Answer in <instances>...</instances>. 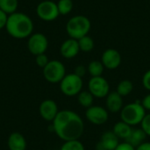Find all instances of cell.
Returning a JSON list of instances; mask_svg holds the SVG:
<instances>
[{
	"label": "cell",
	"mask_w": 150,
	"mask_h": 150,
	"mask_svg": "<svg viewBox=\"0 0 150 150\" xmlns=\"http://www.w3.org/2000/svg\"><path fill=\"white\" fill-rule=\"evenodd\" d=\"M115 150H136V148H134L133 145H131L130 143L124 142H120V144L118 145V147L115 149Z\"/></svg>",
	"instance_id": "obj_30"
},
{
	"label": "cell",
	"mask_w": 150,
	"mask_h": 150,
	"mask_svg": "<svg viewBox=\"0 0 150 150\" xmlns=\"http://www.w3.org/2000/svg\"><path fill=\"white\" fill-rule=\"evenodd\" d=\"M133 90H134V84H133L132 81H130L128 79H124L118 83L116 91L122 98H124V97L130 95L132 93Z\"/></svg>",
	"instance_id": "obj_21"
},
{
	"label": "cell",
	"mask_w": 150,
	"mask_h": 150,
	"mask_svg": "<svg viewBox=\"0 0 150 150\" xmlns=\"http://www.w3.org/2000/svg\"><path fill=\"white\" fill-rule=\"evenodd\" d=\"M59 108L56 102L53 99H46L42 101L39 107L40 117L48 122H53L59 112Z\"/></svg>",
	"instance_id": "obj_12"
},
{
	"label": "cell",
	"mask_w": 150,
	"mask_h": 150,
	"mask_svg": "<svg viewBox=\"0 0 150 150\" xmlns=\"http://www.w3.org/2000/svg\"><path fill=\"white\" fill-rule=\"evenodd\" d=\"M33 22L24 12L16 11L8 15L5 29L10 36L15 39L29 38L33 33Z\"/></svg>",
	"instance_id": "obj_2"
},
{
	"label": "cell",
	"mask_w": 150,
	"mask_h": 150,
	"mask_svg": "<svg viewBox=\"0 0 150 150\" xmlns=\"http://www.w3.org/2000/svg\"><path fill=\"white\" fill-rule=\"evenodd\" d=\"M35 62H36V64L40 68L44 69L47 66V64L49 62V59H48V57H47V55L46 54H41L36 55V57H35Z\"/></svg>",
	"instance_id": "obj_27"
},
{
	"label": "cell",
	"mask_w": 150,
	"mask_h": 150,
	"mask_svg": "<svg viewBox=\"0 0 150 150\" xmlns=\"http://www.w3.org/2000/svg\"><path fill=\"white\" fill-rule=\"evenodd\" d=\"M56 4L60 15H68L73 10L74 4L72 0H59Z\"/></svg>",
	"instance_id": "obj_24"
},
{
	"label": "cell",
	"mask_w": 150,
	"mask_h": 150,
	"mask_svg": "<svg viewBox=\"0 0 150 150\" xmlns=\"http://www.w3.org/2000/svg\"><path fill=\"white\" fill-rule=\"evenodd\" d=\"M86 72H87V68L84 65H77L74 70V73L82 78L85 76Z\"/></svg>",
	"instance_id": "obj_29"
},
{
	"label": "cell",
	"mask_w": 150,
	"mask_h": 150,
	"mask_svg": "<svg viewBox=\"0 0 150 150\" xmlns=\"http://www.w3.org/2000/svg\"><path fill=\"white\" fill-rule=\"evenodd\" d=\"M120 120L131 127L141 125L143 118L147 114L141 101L129 103L123 106L120 111Z\"/></svg>",
	"instance_id": "obj_3"
},
{
	"label": "cell",
	"mask_w": 150,
	"mask_h": 150,
	"mask_svg": "<svg viewBox=\"0 0 150 150\" xmlns=\"http://www.w3.org/2000/svg\"><path fill=\"white\" fill-rule=\"evenodd\" d=\"M146 138H147V135L142 128H135V129L133 128V131L130 136L125 142L130 143L134 148H137L139 145H141L142 143L145 142Z\"/></svg>",
	"instance_id": "obj_18"
},
{
	"label": "cell",
	"mask_w": 150,
	"mask_h": 150,
	"mask_svg": "<svg viewBox=\"0 0 150 150\" xmlns=\"http://www.w3.org/2000/svg\"><path fill=\"white\" fill-rule=\"evenodd\" d=\"M142 106L144 107V109L146 110V112H149L150 113V94H148L146 95L142 100L141 101Z\"/></svg>",
	"instance_id": "obj_31"
},
{
	"label": "cell",
	"mask_w": 150,
	"mask_h": 150,
	"mask_svg": "<svg viewBox=\"0 0 150 150\" xmlns=\"http://www.w3.org/2000/svg\"><path fill=\"white\" fill-rule=\"evenodd\" d=\"M18 5V0H0V10L7 15L17 11Z\"/></svg>",
	"instance_id": "obj_22"
},
{
	"label": "cell",
	"mask_w": 150,
	"mask_h": 150,
	"mask_svg": "<svg viewBox=\"0 0 150 150\" xmlns=\"http://www.w3.org/2000/svg\"><path fill=\"white\" fill-rule=\"evenodd\" d=\"M141 128L146 134L147 136H150V113H147L141 123Z\"/></svg>",
	"instance_id": "obj_26"
},
{
	"label": "cell",
	"mask_w": 150,
	"mask_h": 150,
	"mask_svg": "<svg viewBox=\"0 0 150 150\" xmlns=\"http://www.w3.org/2000/svg\"><path fill=\"white\" fill-rule=\"evenodd\" d=\"M60 150H85V148L79 140H73L64 142Z\"/></svg>",
	"instance_id": "obj_25"
},
{
	"label": "cell",
	"mask_w": 150,
	"mask_h": 150,
	"mask_svg": "<svg viewBox=\"0 0 150 150\" xmlns=\"http://www.w3.org/2000/svg\"><path fill=\"white\" fill-rule=\"evenodd\" d=\"M120 144V139L112 131L105 132L97 144V150H115Z\"/></svg>",
	"instance_id": "obj_13"
},
{
	"label": "cell",
	"mask_w": 150,
	"mask_h": 150,
	"mask_svg": "<svg viewBox=\"0 0 150 150\" xmlns=\"http://www.w3.org/2000/svg\"><path fill=\"white\" fill-rule=\"evenodd\" d=\"M94 97L89 91H82L77 95V101L78 104L83 106V108H89L93 105L94 102Z\"/></svg>",
	"instance_id": "obj_20"
},
{
	"label": "cell",
	"mask_w": 150,
	"mask_h": 150,
	"mask_svg": "<svg viewBox=\"0 0 150 150\" xmlns=\"http://www.w3.org/2000/svg\"><path fill=\"white\" fill-rule=\"evenodd\" d=\"M124 106L123 98L117 91H110L105 98V108L112 113L120 112Z\"/></svg>",
	"instance_id": "obj_15"
},
{
	"label": "cell",
	"mask_w": 150,
	"mask_h": 150,
	"mask_svg": "<svg viewBox=\"0 0 150 150\" xmlns=\"http://www.w3.org/2000/svg\"><path fill=\"white\" fill-rule=\"evenodd\" d=\"M48 47V40L45 34L41 33H33L27 40V48L33 55L45 54Z\"/></svg>",
	"instance_id": "obj_9"
},
{
	"label": "cell",
	"mask_w": 150,
	"mask_h": 150,
	"mask_svg": "<svg viewBox=\"0 0 150 150\" xmlns=\"http://www.w3.org/2000/svg\"><path fill=\"white\" fill-rule=\"evenodd\" d=\"M7 144L9 150H25L27 147L25 138L23 134L18 132L10 134Z\"/></svg>",
	"instance_id": "obj_16"
},
{
	"label": "cell",
	"mask_w": 150,
	"mask_h": 150,
	"mask_svg": "<svg viewBox=\"0 0 150 150\" xmlns=\"http://www.w3.org/2000/svg\"><path fill=\"white\" fill-rule=\"evenodd\" d=\"M136 150H150V142H144L141 145H139Z\"/></svg>",
	"instance_id": "obj_33"
},
{
	"label": "cell",
	"mask_w": 150,
	"mask_h": 150,
	"mask_svg": "<svg viewBox=\"0 0 150 150\" xmlns=\"http://www.w3.org/2000/svg\"><path fill=\"white\" fill-rule=\"evenodd\" d=\"M52 129L63 142L79 140L84 131V123L76 112L71 110H62L53 120Z\"/></svg>",
	"instance_id": "obj_1"
},
{
	"label": "cell",
	"mask_w": 150,
	"mask_h": 150,
	"mask_svg": "<svg viewBox=\"0 0 150 150\" xmlns=\"http://www.w3.org/2000/svg\"><path fill=\"white\" fill-rule=\"evenodd\" d=\"M142 82L143 87H144L147 91H150V69L147 70V71L144 73V75L142 76Z\"/></svg>",
	"instance_id": "obj_28"
},
{
	"label": "cell",
	"mask_w": 150,
	"mask_h": 150,
	"mask_svg": "<svg viewBox=\"0 0 150 150\" xmlns=\"http://www.w3.org/2000/svg\"><path fill=\"white\" fill-rule=\"evenodd\" d=\"M133 131V127L123 122L122 120L118 121L112 127V132L120 140H127Z\"/></svg>",
	"instance_id": "obj_17"
},
{
	"label": "cell",
	"mask_w": 150,
	"mask_h": 150,
	"mask_svg": "<svg viewBox=\"0 0 150 150\" xmlns=\"http://www.w3.org/2000/svg\"><path fill=\"white\" fill-rule=\"evenodd\" d=\"M85 118L87 120L95 126L105 124L109 120V112L105 107L100 105H92L86 109Z\"/></svg>",
	"instance_id": "obj_10"
},
{
	"label": "cell",
	"mask_w": 150,
	"mask_h": 150,
	"mask_svg": "<svg viewBox=\"0 0 150 150\" xmlns=\"http://www.w3.org/2000/svg\"><path fill=\"white\" fill-rule=\"evenodd\" d=\"M36 13L41 20L46 22L54 21L60 15L57 4L52 0L41 1L36 7Z\"/></svg>",
	"instance_id": "obj_7"
},
{
	"label": "cell",
	"mask_w": 150,
	"mask_h": 150,
	"mask_svg": "<svg viewBox=\"0 0 150 150\" xmlns=\"http://www.w3.org/2000/svg\"><path fill=\"white\" fill-rule=\"evenodd\" d=\"M83 87V82L82 77L78 76L75 73L66 74L63 79L60 83V90L66 97L77 96Z\"/></svg>",
	"instance_id": "obj_5"
},
{
	"label": "cell",
	"mask_w": 150,
	"mask_h": 150,
	"mask_svg": "<svg viewBox=\"0 0 150 150\" xmlns=\"http://www.w3.org/2000/svg\"><path fill=\"white\" fill-rule=\"evenodd\" d=\"M122 62L120 53L114 48H107L105 50L101 56V62L105 69L113 70L120 67Z\"/></svg>",
	"instance_id": "obj_11"
},
{
	"label": "cell",
	"mask_w": 150,
	"mask_h": 150,
	"mask_svg": "<svg viewBox=\"0 0 150 150\" xmlns=\"http://www.w3.org/2000/svg\"><path fill=\"white\" fill-rule=\"evenodd\" d=\"M66 76L64 64L58 60H52L43 69V76L50 83H60Z\"/></svg>",
	"instance_id": "obj_6"
},
{
	"label": "cell",
	"mask_w": 150,
	"mask_h": 150,
	"mask_svg": "<svg viewBox=\"0 0 150 150\" xmlns=\"http://www.w3.org/2000/svg\"><path fill=\"white\" fill-rule=\"evenodd\" d=\"M77 41H78L80 51L84 52V53H89V52L92 51L95 47L93 39L89 35H85V36L82 37Z\"/></svg>",
	"instance_id": "obj_23"
},
{
	"label": "cell",
	"mask_w": 150,
	"mask_h": 150,
	"mask_svg": "<svg viewBox=\"0 0 150 150\" xmlns=\"http://www.w3.org/2000/svg\"><path fill=\"white\" fill-rule=\"evenodd\" d=\"M104 70H105V67L101 62V61H97V60L91 61L87 67V71L91 77L102 76Z\"/></svg>",
	"instance_id": "obj_19"
},
{
	"label": "cell",
	"mask_w": 150,
	"mask_h": 150,
	"mask_svg": "<svg viewBox=\"0 0 150 150\" xmlns=\"http://www.w3.org/2000/svg\"><path fill=\"white\" fill-rule=\"evenodd\" d=\"M80 52L77 40L69 38L64 40L60 47V53L65 59H72L76 57Z\"/></svg>",
	"instance_id": "obj_14"
},
{
	"label": "cell",
	"mask_w": 150,
	"mask_h": 150,
	"mask_svg": "<svg viewBox=\"0 0 150 150\" xmlns=\"http://www.w3.org/2000/svg\"><path fill=\"white\" fill-rule=\"evenodd\" d=\"M88 91L96 98H105L110 93V84L104 76L91 77L88 83Z\"/></svg>",
	"instance_id": "obj_8"
},
{
	"label": "cell",
	"mask_w": 150,
	"mask_h": 150,
	"mask_svg": "<svg viewBox=\"0 0 150 150\" xmlns=\"http://www.w3.org/2000/svg\"><path fill=\"white\" fill-rule=\"evenodd\" d=\"M7 18H8V15L0 10V30H2L3 28H5Z\"/></svg>",
	"instance_id": "obj_32"
},
{
	"label": "cell",
	"mask_w": 150,
	"mask_h": 150,
	"mask_svg": "<svg viewBox=\"0 0 150 150\" xmlns=\"http://www.w3.org/2000/svg\"><path fill=\"white\" fill-rule=\"evenodd\" d=\"M91 27V20L83 15H76L69 19L66 24V32L69 38L79 40L88 35Z\"/></svg>",
	"instance_id": "obj_4"
}]
</instances>
